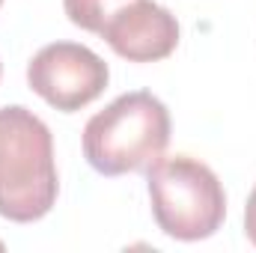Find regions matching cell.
<instances>
[{"label": "cell", "instance_id": "obj_2", "mask_svg": "<svg viewBox=\"0 0 256 253\" xmlns=\"http://www.w3.org/2000/svg\"><path fill=\"white\" fill-rule=\"evenodd\" d=\"M170 143V114L146 90L126 92L84 128V158L102 176L149 170Z\"/></svg>", "mask_w": 256, "mask_h": 253}, {"label": "cell", "instance_id": "obj_3", "mask_svg": "<svg viewBox=\"0 0 256 253\" xmlns=\"http://www.w3.org/2000/svg\"><path fill=\"white\" fill-rule=\"evenodd\" d=\"M155 224L176 242H202L226 218V194L214 170L191 155L158 158L146 170Z\"/></svg>", "mask_w": 256, "mask_h": 253}, {"label": "cell", "instance_id": "obj_4", "mask_svg": "<svg viewBox=\"0 0 256 253\" xmlns=\"http://www.w3.org/2000/svg\"><path fill=\"white\" fill-rule=\"evenodd\" d=\"M108 78V63L78 42H51L27 66L30 90L63 114H74L96 102L104 92Z\"/></svg>", "mask_w": 256, "mask_h": 253}, {"label": "cell", "instance_id": "obj_9", "mask_svg": "<svg viewBox=\"0 0 256 253\" xmlns=\"http://www.w3.org/2000/svg\"><path fill=\"white\" fill-rule=\"evenodd\" d=\"M0 6H3V0H0Z\"/></svg>", "mask_w": 256, "mask_h": 253}, {"label": "cell", "instance_id": "obj_5", "mask_svg": "<svg viewBox=\"0 0 256 253\" xmlns=\"http://www.w3.org/2000/svg\"><path fill=\"white\" fill-rule=\"evenodd\" d=\"M122 60L131 63H155L176 51L179 45V21L170 9L152 0H134L122 6L98 33Z\"/></svg>", "mask_w": 256, "mask_h": 253}, {"label": "cell", "instance_id": "obj_1", "mask_svg": "<svg viewBox=\"0 0 256 253\" xmlns=\"http://www.w3.org/2000/svg\"><path fill=\"white\" fill-rule=\"evenodd\" d=\"M54 137L24 104L0 108V218L33 224L57 202Z\"/></svg>", "mask_w": 256, "mask_h": 253}, {"label": "cell", "instance_id": "obj_7", "mask_svg": "<svg viewBox=\"0 0 256 253\" xmlns=\"http://www.w3.org/2000/svg\"><path fill=\"white\" fill-rule=\"evenodd\" d=\"M244 232H248V238L254 242V248H256V188L250 190L248 206H244Z\"/></svg>", "mask_w": 256, "mask_h": 253}, {"label": "cell", "instance_id": "obj_8", "mask_svg": "<svg viewBox=\"0 0 256 253\" xmlns=\"http://www.w3.org/2000/svg\"><path fill=\"white\" fill-rule=\"evenodd\" d=\"M0 250H3V242H0Z\"/></svg>", "mask_w": 256, "mask_h": 253}, {"label": "cell", "instance_id": "obj_6", "mask_svg": "<svg viewBox=\"0 0 256 253\" xmlns=\"http://www.w3.org/2000/svg\"><path fill=\"white\" fill-rule=\"evenodd\" d=\"M128 3H134V0H63V9L74 27L102 33V27Z\"/></svg>", "mask_w": 256, "mask_h": 253}]
</instances>
